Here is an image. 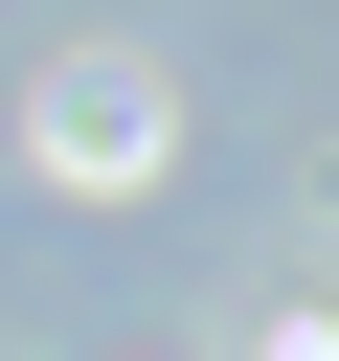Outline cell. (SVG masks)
Instances as JSON below:
<instances>
[{
  "label": "cell",
  "instance_id": "1",
  "mask_svg": "<svg viewBox=\"0 0 339 361\" xmlns=\"http://www.w3.org/2000/svg\"><path fill=\"white\" fill-rule=\"evenodd\" d=\"M271 361H339V338H271Z\"/></svg>",
  "mask_w": 339,
  "mask_h": 361
}]
</instances>
